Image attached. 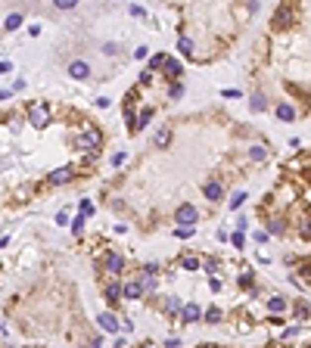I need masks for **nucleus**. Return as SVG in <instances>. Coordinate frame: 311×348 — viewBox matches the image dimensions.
Masks as SVG:
<instances>
[{
    "mask_svg": "<svg viewBox=\"0 0 311 348\" xmlns=\"http://www.w3.org/2000/svg\"><path fill=\"white\" fill-rule=\"evenodd\" d=\"M75 149H78V153H94V149H100V143H103V134L97 131V127H87V131H81V134H78L75 137Z\"/></svg>",
    "mask_w": 311,
    "mask_h": 348,
    "instance_id": "f257e3e1",
    "label": "nucleus"
},
{
    "mask_svg": "<svg viewBox=\"0 0 311 348\" xmlns=\"http://www.w3.org/2000/svg\"><path fill=\"white\" fill-rule=\"evenodd\" d=\"M103 271H106L109 280H119L122 271H124V255L119 249H109L106 255H103Z\"/></svg>",
    "mask_w": 311,
    "mask_h": 348,
    "instance_id": "f03ea898",
    "label": "nucleus"
},
{
    "mask_svg": "<svg viewBox=\"0 0 311 348\" xmlns=\"http://www.w3.org/2000/svg\"><path fill=\"white\" fill-rule=\"evenodd\" d=\"M28 124L38 127V131H44V127L50 124V106L47 103H28Z\"/></svg>",
    "mask_w": 311,
    "mask_h": 348,
    "instance_id": "7ed1b4c3",
    "label": "nucleus"
},
{
    "mask_svg": "<svg viewBox=\"0 0 311 348\" xmlns=\"http://www.w3.org/2000/svg\"><path fill=\"white\" fill-rule=\"evenodd\" d=\"M293 19H296V6L293 3H280L277 9H274V16H271V28H290Z\"/></svg>",
    "mask_w": 311,
    "mask_h": 348,
    "instance_id": "20e7f679",
    "label": "nucleus"
},
{
    "mask_svg": "<svg viewBox=\"0 0 311 348\" xmlns=\"http://www.w3.org/2000/svg\"><path fill=\"white\" fill-rule=\"evenodd\" d=\"M175 221H178L181 227H193V224H199V208H196V205H190V202L178 205V212H175Z\"/></svg>",
    "mask_w": 311,
    "mask_h": 348,
    "instance_id": "39448f33",
    "label": "nucleus"
},
{
    "mask_svg": "<svg viewBox=\"0 0 311 348\" xmlns=\"http://www.w3.org/2000/svg\"><path fill=\"white\" fill-rule=\"evenodd\" d=\"M75 177V168L72 165H65V168H56V171H50V183H53V187H62V183H68V180H72Z\"/></svg>",
    "mask_w": 311,
    "mask_h": 348,
    "instance_id": "423d86ee",
    "label": "nucleus"
},
{
    "mask_svg": "<svg viewBox=\"0 0 311 348\" xmlns=\"http://www.w3.org/2000/svg\"><path fill=\"white\" fill-rule=\"evenodd\" d=\"M97 323H100V330H106V333H119L122 330V323H119V317H115L112 311H100Z\"/></svg>",
    "mask_w": 311,
    "mask_h": 348,
    "instance_id": "0eeeda50",
    "label": "nucleus"
},
{
    "mask_svg": "<svg viewBox=\"0 0 311 348\" xmlns=\"http://www.w3.org/2000/svg\"><path fill=\"white\" fill-rule=\"evenodd\" d=\"M68 75H72L75 81L90 78V65H87V59H72V62H68Z\"/></svg>",
    "mask_w": 311,
    "mask_h": 348,
    "instance_id": "6e6552de",
    "label": "nucleus"
},
{
    "mask_svg": "<svg viewBox=\"0 0 311 348\" xmlns=\"http://www.w3.org/2000/svg\"><path fill=\"white\" fill-rule=\"evenodd\" d=\"M140 295H143V283L140 280H124L122 283V298H131L134 301V298H140Z\"/></svg>",
    "mask_w": 311,
    "mask_h": 348,
    "instance_id": "1a4fd4ad",
    "label": "nucleus"
},
{
    "mask_svg": "<svg viewBox=\"0 0 311 348\" xmlns=\"http://www.w3.org/2000/svg\"><path fill=\"white\" fill-rule=\"evenodd\" d=\"M202 193H205V199H212V202H218V199H224V187H221V180H205V187H202Z\"/></svg>",
    "mask_w": 311,
    "mask_h": 348,
    "instance_id": "9d476101",
    "label": "nucleus"
},
{
    "mask_svg": "<svg viewBox=\"0 0 311 348\" xmlns=\"http://www.w3.org/2000/svg\"><path fill=\"white\" fill-rule=\"evenodd\" d=\"M103 295H106L109 305H119V301H122V283L119 280H109L106 289H103Z\"/></svg>",
    "mask_w": 311,
    "mask_h": 348,
    "instance_id": "9b49d317",
    "label": "nucleus"
},
{
    "mask_svg": "<svg viewBox=\"0 0 311 348\" xmlns=\"http://www.w3.org/2000/svg\"><path fill=\"white\" fill-rule=\"evenodd\" d=\"M162 311H165L168 317H178L181 311H184V301L178 295H168V298H162Z\"/></svg>",
    "mask_w": 311,
    "mask_h": 348,
    "instance_id": "f8f14e48",
    "label": "nucleus"
},
{
    "mask_svg": "<svg viewBox=\"0 0 311 348\" xmlns=\"http://www.w3.org/2000/svg\"><path fill=\"white\" fill-rule=\"evenodd\" d=\"M181 317H184V323H196V320L202 317V311H199L196 301H187V305H184V311H181Z\"/></svg>",
    "mask_w": 311,
    "mask_h": 348,
    "instance_id": "ddd939ff",
    "label": "nucleus"
},
{
    "mask_svg": "<svg viewBox=\"0 0 311 348\" xmlns=\"http://www.w3.org/2000/svg\"><path fill=\"white\" fill-rule=\"evenodd\" d=\"M286 308H290V301H286L283 295H271L268 298V311H271V314H283Z\"/></svg>",
    "mask_w": 311,
    "mask_h": 348,
    "instance_id": "4468645a",
    "label": "nucleus"
},
{
    "mask_svg": "<svg viewBox=\"0 0 311 348\" xmlns=\"http://www.w3.org/2000/svg\"><path fill=\"white\" fill-rule=\"evenodd\" d=\"M293 314H296V320H299V323H302V320H308V317H311V301H296Z\"/></svg>",
    "mask_w": 311,
    "mask_h": 348,
    "instance_id": "2eb2a0df",
    "label": "nucleus"
},
{
    "mask_svg": "<svg viewBox=\"0 0 311 348\" xmlns=\"http://www.w3.org/2000/svg\"><path fill=\"white\" fill-rule=\"evenodd\" d=\"M153 143H156L159 149H165V146L171 143V127H159V131H156V137H153Z\"/></svg>",
    "mask_w": 311,
    "mask_h": 348,
    "instance_id": "dca6fc26",
    "label": "nucleus"
},
{
    "mask_svg": "<svg viewBox=\"0 0 311 348\" xmlns=\"http://www.w3.org/2000/svg\"><path fill=\"white\" fill-rule=\"evenodd\" d=\"M165 75H168V78H181V75H184V65L168 56V59H165Z\"/></svg>",
    "mask_w": 311,
    "mask_h": 348,
    "instance_id": "f3484780",
    "label": "nucleus"
},
{
    "mask_svg": "<svg viewBox=\"0 0 311 348\" xmlns=\"http://www.w3.org/2000/svg\"><path fill=\"white\" fill-rule=\"evenodd\" d=\"M165 59H168V53H156L153 59H149V65H146V72L153 75V72H159V68H165Z\"/></svg>",
    "mask_w": 311,
    "mask_h": 348,
    "instance_id": "a211bd4d",
    "label": "nucleus"
},
{
    "mask_svg": "<svg viewBox=\"0 0 311 348\" xmlns=\"http://www.w3.org/2000/svg\"><path fill=\"white\" fill-rule=\"evenodd\" d=\"M277 118L280 121H293L296 118V109L290 106V103H280V106H277Z\"/></svg>",
    "mask_w": 311,
    "mask_h": 348,
    "instance_id": "6ab92c4d",
    "label": "nucleus"
},
{
    "mask_svg": "<svg viewBox=\"0 0 311 348\" xmlns=\"http://www.w3.org/2000/svg\"><path fill=\"white\" fill-rule=\"evenodd\" d=\"M22 22H25V16H22V13H9V16H6V22H3V28H6V31H16Z\"/></svg>",
    "mask_w": 311,
    "mask_h": 348,
    "instance_id": "aec40b11",
    "label": "nucleus"
},
{
    "mask_svg": "<svg viewBox=\"0 0 311 348\" xmlns=\"http://www.w3.org/2000/svg\"><path fill=\"white\" fill-rule=\"evenodd\" d=\"M149 118H153V109H149V106H146V109H143L140 115H137V124H134V134H137V131H143V127L149 124Z\"/></svg>",
    "mask_w": 311,
    "mask_h": 348,
    "instance_id": "412c9836",
    "label": "nucleus"
},
{
    "mask_svg": "<svg viewBox=\"0 0 311 348\" xmlns=\"http://www.w3.org/2000/svg\"><path fill=\"white\" fill-rule=\"evenodd\" d=\"M181 268H184V271H199V258H196V255H184V258H181Z\"/></svg>",
    "mask_w": 311,
    "mask_h": 348,
    "instance_id": "4be33fe9",
    "label": "nucleus"
},
{
    "mask_svg": "<svg viewBox=\"0 0 311 348\" xmlns=\"http://www.w3.org/2000/svg\"><path fill=\"white\" fill-rule=\"evenodd\" d=\"M249 106H252V112H264V109H268V103H264V97H261V94H252Z\"/></svg>",
    "mask_w": 311,
    "mask_h": 348,
    "instance_id": "5701e85b",
    "label": "nucleus"
},
{
    "mask_svg": "<svg viewBox=\"0 0 311 348\" xmlns=\"http://www.w3.org/2000/svg\"><path fill=\"white\" fill-rule=\"evenodd\" d=\"M249 156H252V162H264V159H268V149H264V146H252Z\"/></svg>",
    "mask_w": 311,
    "mask_h": 348,
    "instance_id": "b1692460",
    "label": "nucleus"
},
{
    "mask_svg": "<svg viewBox=\"0 0 311 348\" xmlns=\"http://www.w3.org/2000/svg\"><path fill=\"white\" fill-rule=\"evenodd\" d=\"M240 286H243V289H252V286H255V274H252V271L240 274Z\"/></svg>",
    "mask_w": 311,
    "mask_h": 348,
    "instance_id": "393cba45",
    "label": "nucleus"
},
{
    "mask_svg": "<svg viewBox=\"0 0 311 348\" xmlns=\"http://www.w3.org/2000/svg\"><path fill=\"white\" fill-rule=\"evenodd\" d=\"M202 317L209 320V323H221V317H224V314H221V308H209V311H205Z\"/></svg>",
    "mask_w": 311,
    "mask_h": 348,
    "instance_id": "a878e982",
    "label": "nucleus"
},
{
    "mask_svg": "<svg viewBox=\"0 0 311 348\" xmlns=\"http://www.w3.org/2000/svg\"><path fill=\"white\" fill-rule=\"evenodd\" d=\"M84 221H87V218L75 215V221H72V233H75V236H81V233H84Z\"/></svg>",
    "mask_w": 311,
    "mask_h": 348,
    "instance_id": "bb28decb",
    "label": "nucleus"
},
{
    "mask_svg": "<svg viewBox=\"0 0 311 348\" xmlns=\"http://www.w3.org/2000/svg\"><path fill=\"white\" fill-rule=\"evenodd\" d=\"M286 224H283V218H274V221L268 224V233H283Z\"/></svg>",
    "mask_w": 311,
    "mask_h": 348,
    "instance_id": "cd10ccee",
    "label": "nucleus"
},
{
    "mask_svg": "<svg viewBox=\"0 0 311 348\" xmlns=\"http://www.w3.org/2000/svg\"><path fill=\"white\" fill-rule=\"evenodd\" d=\"M193 233H196V227H175V236H181V239H190Z\"/></svg>",
    "mask_w": 311,
    "mask_h": 348,
    "instance_id": "c85d7f7f",
    "label": "nucleus"
},
{
    "mask_svg": "<svg viewBox=\"0 0 311 348\" xmlns=\"http://www.w3.org/2000/svg\"><path fill=\"white\" fill-rule=\"evenodd\" d=\"M178 50L187 53V56H193V53H190V50H193V41H190V38H181V41H178Z\"/></svg>",
    "mask_w": 311,
    "mask_h": 348,
    "instance_id": "c756f323",
    "label": "nucleus"
},
{
    "mask_svg": "<svg viewBox=\"0 0 311 348\" xmlns=\"http://www.w3.org/2000/svg\"><path fill=\"white\" fill-rule=\"evenodd\" d=\"M78 215H81V218H90V215H94V202H90V199H81V212H78Z\"/></svg>",
    "mask_w": 311,
    "mask_h": 348,
    "instance_id": "7c9ffc66",
    "label": "nucleus"
},
{
    "mask_svg": "<svg viewBox=\"0 0 311 348\" xmlns=\"http://www.w3.org/2000/svg\"><path fill=\"white\" fill-rule=\"evenodd\" d=\"M181 94H184V87L178 84V81H171V87H168V97H171V100H181Z\"/></svg>",
    "mask_w": 311,
    "mask_h": 348,
    "instance_id": "2f4dec72",
    "label": "nucleus"
},
{
    "mask_svg": "<svg viewBox=\"0 0 311 348\" xmlns=\"http://www.w3.org/2000/svg\"><path fill=\"white\" fill-rule=\"evenodd\" d=\"M243 202H246V193L240 190V193H234V199H230V208H240Z\"/></svg>",
    "mask_w": 311,
    "mask_h": 348,
    "instance_id": "473e14b6",
    "label": "nucleus"
},
{
    "mask_svg": "<svg viewBox=\"0 0 311 348\" xmlns=\"http://www.w3.org/2000/svg\"><path fill=\"white\" fill-rule=\"evenodd\" d=\"M103 53H106V56H115V53H119V44H103Z\"/></svg>",
    "mask_w": 311,
    "mask_h": 348,
    "instance_id": "72a5a7b5",
    "label": "nucleus"
},
{
    "mask_svg": "<svg viewBox=\"0 0 311 348\" xmlns=\"http://www.w3.org/2000/svg\"><path fill=\"white\" fill-rule=\"evenodd\" d=\"M230 242H234V246H237V249H243V230H237V233H234V236H230Z\"/></svg>",
    "mask_w": 311,
    "mask_h": 348,
    "instance_id": "f704fd0d",
    "label": "nucleus"
},
{
    "mask_svg": "<svg viewBox=\"0 0 311 348\" xmlns=\"http://www.w3.org/2000/svg\"><path fill=\"white\" fill-rule=\"evenodd\" d=\"M56 9H75V0H56Z\"/></svg>",
    "mask_w": 311,
    "mask_h": 348,
    "instance_id": "c9c22d12",
    "label": "nucleus"
},
{
    "mask_svg": "<svg viewBox=\"0 0 311 348\" xmlns=\"http://www.w3.org/2000/svg\"><path fill=\"white\" fill-rule=\"evenodd\" d=\"M302 236L311 239V218H302Z\"/></svg>",
    "mask_w": 311,
    "mask_h": 348,
    "instance_id": "e433bc0d",
    "label": "nucleus"
},
{
    "mask_svg": "<svg viewBox=\"0 0 311 348\" xmlns=\"http://www.w3.org/2000/svg\"><path fill=\"white\" fill-rule=\"evenodd\" d=\"M296 333H302V327H299V323H296V327H286V333H283V339H293V336Z\"/></svg>",
    "mask_w": 311,
    "mask_h": 348,
    "instance_id": "4c0bfd02",
    "label": "nucleus"
},
{
    "mask_svg": "<svg viewBox=\"0 0 311 348\" xmlns=\"http://www.w3.org/2000/svg\"><path fill=\"white\" fill-rule=\"evenodd\" d=\"M209 289H212V292H221V280H218V277H212V280H209Z\"/></svg>",
    "mask_w": 311,
    "mask_h": 348,
    "instance_id": "58836bf2",
    "label": "nucleus"
},
{
    "mask_svg": "<svg viewBox=\"0 0 311 348\" xmlns=\"http://www.w3.org/2000/svg\"><path fill=\"white\" fill-rule=\"evenodd\" d=\"M146 56H149L146 47H137V50H134V59H146Z\"/></svg>",
    "mask_w": 311,
    "mask_h": 348,
    "instance_id": "ea45409f",
    "label": "nucleus"
},
{
    "mask_svg": "<svg viewBox=\"0 0 311 348\" xmlns=\"http://www.w3.org/2000/svg\"><path fill=\"white\" fill-rule=\"evenodd\" d=\"M165 348H181V339H178V336H171V339H165Z\"/></svg>",
    "mask_w": 311,
    "mask_h": 348,
    "instance_id": "a19ab883",
    "label": "nucleus"
},
{
    "mask_svg": "<svg viewBox=\"0 0 311 348\" xmlns=\"http://www.w3.org/2000/svg\"><path fill=\"white\" fill-rule=\"evenodd\" d=\"M122 162H124V153H115V156H112V165H115V168H119Z\"/></svg>",
    "mask_w": 311,
    "mask_h": 348,
    "instance_id": "79ce46f5",
    "label": "nucleus"
},
{
    "mask_svg": "<svg viewBox=\"0 0 311 348\" xmlns=\"http://www.w3.org/2000/svg\"><path fill=\"white\" fill-rule=\"evenodd\" d=\"M9 68H13V65H9L6 59H0V72H3V75H6V72H9Z\"/></svg>",
    "mask_w": 311,
    "mask_h": 348,
    "instance_id": "37998d69",
    "label": "nucleus"
},
{
    "mask_svg": "<svg viewBox=\"0 0 311 348\" xmlns=\"http://www.w3.org/2000/svg\"><path fill=\"white\" fill-rule=\"evenodd\" d=\"M302 274L308 277V283H311V264H305V268H302Z\"/></svg>",
    "mask_w": 311,
    "mask_h": 348,
    "instance_id": "c03bdc74",
    "label": "nucleus"
},
{
    "mask_svg": "<svg viewBox=\"0 0 311 348\" xmlns=\"http://www.w3.org/2000/svg\"><path fill=\"white\" fill-rule=\"evenodd\" d=\"M0 100H9V90H0Z\"/></svg>",
    "mask_w": 311,
    "mask_h": 348,
    "instance_id": "a18cd8bd",
    "label": "nucleus"
},
{
    "mask_svg": "<svg viewBox=\"0 0 311 348\" xmlns=\"http://www.w3.org/2000/svg\"><path fill=\"white\" fill-rule=\"evenodd\" d=\"M202 348H221V345H202Z\"/></svg>",
    "mask_w": 311,
    "mask_h": 348,
    "instance_id": "49530a36",
    "label": "nucleus"
},
{
    "mask_svg": "<svg viewBox=\"0 0 311 348\" xmlns=\"http://www.w3.org/2000/svg\"><path fill=\"white\" fill-rule=\"evenodd\" d=\"M143 348H156V345H149V342H146V345H143Z\"/></svg>",
    "mask_w": 311,
    "mask_h": 348,
    "instance_id": "de8ad7c7",
    "label": "nucleus"
},
{
    "mask_svg": "<svg viewBox=\"0 0 311 348\" xmlns=\"http://www.w3.org/2000/svg\"><path fill=\"white\" fill-rule=\"evenodd\" d=\"M0 333H3V320H0Z\"/></svg>",
    "mask_w": 311,
    "mask_h": 348,
    "instance_id": "09e8293b",
    "label": "nucleus"
}]
</instances>
